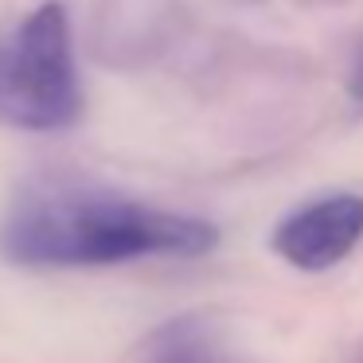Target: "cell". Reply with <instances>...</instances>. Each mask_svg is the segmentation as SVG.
I'll use <instances>...</instances> for the list:
<instances>
[{"label": "cell", "instance_id": "7a4b0ae2", "mask_svg": "<svg viewBox=\"0 0 363 363\" xmlns=\"http://www.w3.org/2000/svg\"><path fill=\"white\" fill-rule=\"evenodd\" d=\"M82 118L71 16L59 0L32 9L0 35V125L63 133Z\"/></svg>", "mask_w": 363, "mask_h": 363}, {"label": "cell", "instance_id": "3957f363", "mask_svg": "<svg viewBox=\"0 0 363 363\" xmlns=\"http://www.w3.org/2000/svg\"><path fill=\"white\" fill-rule=\"evenodd\" d=\"M363 242V196L355 191H332V196L308 199L289 211L269 235V246L281 262L305 274H324L340 266L355 246Z\"/></svg>", "mask_w": 363, "mask_h": 363}, {"label": "cell", "instance_id": "8992f818", "mask_svg": "<svg viewBox=\"0 0 363 363\" xmlns=\"http://www.w3.org/2000/svg\"><path fill=\"white\" fill-rule=\"evenodd\" d=\"M355 363H363V355H359V359H355Z\"/></svg>", "mask_w": 363, "mask_h": 363}, {"label": "cell", "instance_id": "277c9868", "mask_svg": "<svg viewBox=\"0 0 363 363\" xmlns=\"http://www.w3.org/2000/svg\"><path fill=\"white\" fill-rule=\"evenodd\" d=\"M141 363H230V355L223 344V332L207 316L184 313L149 332Z\"/></svg>", "mask_w": 363, "mask_h": 363}, {"label": "cell", "instance_id": "6da1fadb", "mask_svg": "<svg viewBox=\"0 0 363 363\" xmlns=\"http://www.w3.org/2000/svg\"><path fill=\"white\" fill-rule=\"evenodd\" d=\"M219 246V227L121 191L43 184L28 188L0 223V254L32 269H98L141 258H199Z\"/></svg>", "mask_w": 363, "mask_h": 363}, {"label": "cell", "instance_id": "5b68a950", "mask_svg": "<svg viewBox=\"0 0 363 363\" xmlns=\"http://www.w3.org/2000/svg\"><path fill=\"white\" fill-rule=\"evenodd\" d=\"M347 94H352V102H355V106H363V48L355 51L352 74H347Z\"/></svg>", "mask_w": 363, "mask_h": 363}]
</instances>
